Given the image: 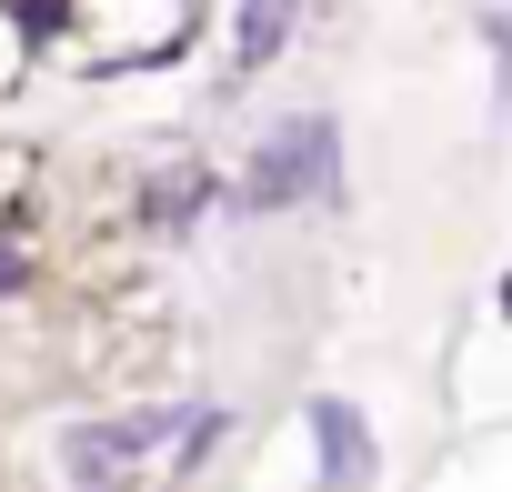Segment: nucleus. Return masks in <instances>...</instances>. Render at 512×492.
<instances>
[{
  "label": "nucleus",
  "mask_w": 512,
  "mask_h": 492,
  "mask_svg": "<svg viewBox=\"0 0 512 492\" xmlns=\"http://www.w3.org/2000/svg\"><path fill=\"white\" fill-rule=\"evenodd\" d=\"M41 61L71 71H151L191 41V0H21Z\"/></svg>",
  "instance_id": "f257e3e1"
},
{
  "label": "nucleus",
  "mask_w": 512,
  "mask_h": 492,
  "mask_svg": "<svg viewBox=\"0 0 512 492\" xmlns=\"http://www.w3.org/2000/svg\"><path fill=\"white\" fill-rule=\"evenodd\" d=\"M181 422H191V412H171V402L101 412V422H71V432H61V462H71V482H81V492H141V462H151Z\"/></svg>",
  "instance_id": "f03ea898"
},
{
  "label": "nucleus",
  "mask_w": 512,
  "mask_h": 492,
  "mask_svg": "<svg viewBox=\"0 0 512 492\" xmlns=\"http://www.w3.org/2000/svg\"><path fill=\"white\" fill-rule=\"evenodd\" d=\"M342 131L322 121V111H302V121H282V131H262V151H251V181H241V201L251 211H292V201H322L342 171Z\"/></svg>",
  "instance_id": "7ed1b4c3"
},
{
  "label": "nucleus",
  "mask_w": 512,
  "mask_h": 492,
  "mask_svg": "<svg viewBox=\"0 0 512 492\" xmlns=\"http://www.w3.org/2000/svg\"><path fill=\"white\" fill-rule=\"evenodd\" d=\"M312 452H322L332 492H372V432H362L352 402H312Z\"/></svg>",
  "instance_id": "20e7f679"
},
{
  "label": "nucleus",
  "mask_w": 512,
  "mask_h": 492,
  "mask_svg": "<svg viewBox=\"0 0 512 492\" xmlns=\"http://www.w3.org/2000/svg\"><path fill=\"white\" fill-rule=\"evenodd\" d=\"M292 11L302 0H251L241 11V71H272V51L292 41Z\"/></svg>",
  "instance_id": "39448f33"
},
{
  "label": "nucleus",
  "mask_w": 512,
  "mask_h": 492,
  "mask_svg": "<svg viewBox=\"0 0 512 492\" xmlns=\"http://www.w3.org/2000/svg\"><path fill=\"white\" fill-rule=\"evenodd\" d=\"M502 322H512V282H502Z\"/></svg>",
  "instance_id": "423d86ee"
}]
</instances>
